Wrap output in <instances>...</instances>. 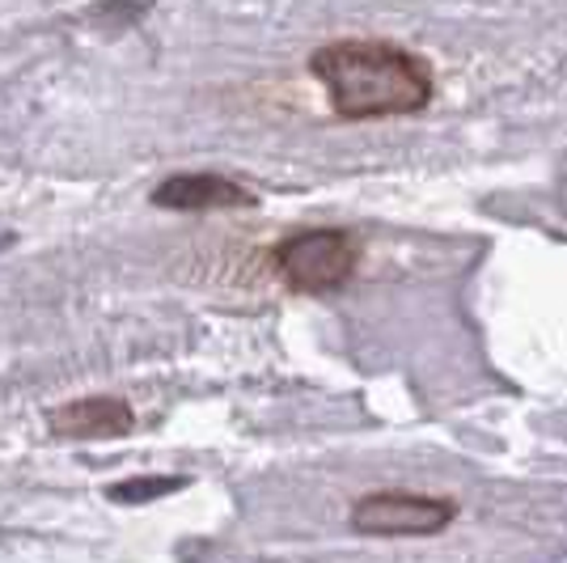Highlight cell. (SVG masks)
Wrapping results in <instances>:
<instances>
[{"instance_id": "obj_1", "label": "cell", "mask_w": 567, "mask_h": 563, "mask_svg": "<svg viewBox=\"0 0 567 563\" xmlns=\"http://www.w3.org/2000/svg\"><path fill=\"white\" fill-rule=\"evenodd\" d=\"M309 72L327 85L339 119H399L424 111L436 76L420 51L385 39H339L309 55Z\"/></svg>"}, {"instance_id": "obj_2", "label": "cell", "mask_w": 567, "mask_h": 563, "mask_svg": "<svg viewBox=\"0 0 567 563\" xmlns=\"http://www.w3.org/2000/svg\"><path fill=\"white\" fill-rule=\"evenodd\" d=\"M271 263H276L280 280L292 293L327 297V293H339L355 276L360 242L348 229H301V234L284 237Z\"/></svg>"}, {"instance_id": "obj_3", "label": "cell", "mask_w": 567, "mask_h": 563, "mask_svg": "<svg viewBox=\"0 0 567 563\" xmlns=\"http://www.w3.org/2000/svg\"><path fill=\"white\" fill-rule=\"evenodd\" d=\"M457 504L450 495H424V492H369L352 504L355 534L369 539H432L450 530Z\"/></svg>"}, {"instance_id": "obj_4", "label": "cell", "mask_w": 567, "mask_h": 563, "mask_svg": "<svg viewBox=\"0 0 567 563\" xmlns=\"http://www.w3.org/2000/svg\"><path fill=\"white\" fill-rule=\"evenodd\" d=\"M132 423H136V411L127 407V399H115V395H85L48 416L51 432L69 441H115L132 432Z\"/></svg>"}, {"instance_id": "obj_5", "label": "cell", "mask_w": 567, "mask_h": 563, "mask_svg": "<svg viewBox=\"0 0 567 563\" xmlns=\"http://www.w3.org/2000/svg\"><path fill=\"white\" fill-rule=\"evenodd\" d=\"M153 204L169 212H216V208H250L255 195L225 178V174H174L166 183H157Z\"/></svg>"}, {"instance_id": "obj_6", "label": "cell", "mask_w": 567, "mask_h": 563, "mask_svg": "<svg viewBox=\"0 0 567 563\" xmlns=\"http://www.w3.org/2000/svg\"><path fill=\"white\" fill-rule=\"evenodd\" d=\"M187 479H174V474H136V479H123L111 488V500L115 504H148V500H166V495L183 492Z\"/></svg>"}, {"instance_id": "obj_7", "label": "cell", "mask_w": 567, "mask_h": 563, "mask_svg": "<svg viewBox=\"0 0 567 563\" xmlns=\"http://www.w3.org/2000/svg\"><path fill=\"white\" fill-rule=\"evenodd\" d=\"M4 246H9V237H0V250H4Z\"/></svg>"}]
</instances>
